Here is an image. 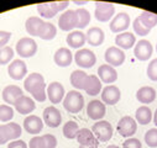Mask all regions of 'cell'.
I'll list each match as a JSON object with an SVG mask.
<instances>
[{
	"mask_svg": "<svg viewBox=\"0 0 157 148\" xmlns=\"http://www.w3.org/2000/svg\"><path fill=\"white\" fill-rule=\"evenodd\" d=\"M25 90L29 91L35 100L44 102L47 99V93H46V83L45 78L40 73H32L25 79L24 83Z\"/></svg>",
	"mask_w": 157,
	"mask_h": 148,
	"instance_id": "1",
	"label": "cell"
},
{
	"mask_svg": "<svg viewBox=\"0 0 157 148\" xmlns=\"http://www.w3.org/2000/svg\"><path fill=\"white\" fill-rule=\"evenodd\" d=\"M157 25V15L150 11H142L134 20V31L139 36H146Z\"/></svg>",
	"mask_w": 157,
	"mask_h": 148,
	"instance_id": "2",
	"label": "cell"
},
{
	"mask_svg": "<svg viewBox=\"0 0 157 148\" xmlns=\"http://www.w3.org/2000/svg\"><path fill=\"white\" fill-rule=\"evenodd\" d=\"M63 106L69 114H77L84 107V98L79 91L71 90L64 96Z\"/></svg>",
	"mask_w": 157,
	"mask_h": 148,
	"instance_id": "3",
	"label": "cell"
},
{
	"mask_svg": "<svg viewBox=\"0 0 157 148\" xmlns=\"http://www.w3.org/2000/svg\"><path fill=\"white\" fill-rule=\"evenodd\" d=\"M69 2L63 0V2H52V3H42L37 5V11L41 16L46 19H52L58 11L67 9Z\"/></svg>",
	"mask_w": 157,
	"mask_h": 148,
	"instance_id": "4",
	"label": "cell"
},
{
	"mask_svg": "<svg viewBox=\"0 0 157 148\" xmlns=\"http://www.w3.org/2000/svg\"><path fill=\"white\" fill-rule=\"evenodd\" d=\"M21 136V127L19 124L10 122L0 125V144H4L8 141H15Z\"/></svg>",
	"mask_w": 157,
	"mask_h": 148,
	"instance_id": "5",
	"label": "cell"
},
{
	"mask_svg": "<svg viewBox=\"0 0 157 148\" xmlns=\"http://www.w3.org/2000/svg\"><path fill=\"white\" fill-rule=\"evenodd\" d=\"M16 52L22 58H30L37 52V43L30 37H22L16 43Z\"/></svg>",
	"mask_w": 157,
	"mask_h": 148,
	"instance_id": "6",
	"label": "cell"
},
{
	"mask_svg": "<svg viewBox=\"0 0 157 148\" xmlns=\"http://www.w3.org/2000/svg\"><path fill=\"white\" fill-rule=\"evenodd\" d=\"M92 132L99 142H108L113 137V126L108 121H98L93 125Z\"/></svg>",
	"mask_w": 157,
	"mask_h": 148,
	"instance_id": "7",
	"label": "cell"
},
{
	"mask_svg": "<svg viewBox=\"0 0 157 148\" xmlns=\"http://www.w3.org/2000/svg\"><path fill=\"white\" fill-rule=\"evenodd\" d=\"M116 128H117V132H119L123 137L130 138L131 136H134L136 133L137 122L131 116H124V117L120 119L119 122H117Z\"/></svg>",
	"mask_w": 157,
	"mask_h": 148,
	"instance_id": "8",
	"label": "cell"
},
{
	"mask_svg": "<svg viewBox=\"0 0 157 148\" xmlns=\"http://www.w3.org/2000/svg\"><path fill=\"white\" fill-rule=\"evenodd\" d=\"M74 61L82 68H92L97 62V57L93 51H90L88 48H82L75 52Z\"/></svg>",
	"mask_w": 157,
	"mask_h": 148,
	"instance_id": "9",
	"label": "cell"
},
{
	"mask_svg": "<svg viewBox=\"0 0 157 148\" xmlns=\"http://www.w3.org/2000/svg\"><path fill=\"white\" fill-rule=\"evenodd\" d=\"M115 14V6L114 4L110 3H101V2H97L95 3V19L100 22H106L109 21Z\"/></svg>",
	"mask_w": 157,
	"mask_h": 148,
	"instance_id": "10",
	"label": "cell"
},
{
	"mask_svg": "<svg viewBox=\"0 0 157 148\" xmlns=\"http://www.w3.org/2000/svg\"><path fill=\"white\" fill-rule=\"evenodd\" d=\"M104 58L111 67H120L125 62V53L116 46H111L105 51Z\"/></svg>",
	"mask_w": 157,
	"mask_h": 148,
	"instance_id": "11",
	"label": "cell"
},
{
	"mask_svg": "<svg viewBox=\"0 0 157 148\" xmlns=\"http://www.w3.org/2000/svg\"><path fill=\"white\" fill-rule=\"evenodd\" d=\"M30 148H55L57 146V138L53 135L35 136L30 139Z\"/></svg>",
	"mask_w": 157,
	"mask_h": 148,
	"instance_id": "12",
	"label": "cell"
},
{
	"mask_svg": "<svg viewBox=\"0 0 157 148\" xmlns=\"http://www.w3.org/2000/svg\"><path fill=\"white\" fill-rule=\"evenodd\" d=\"M44 122L52 128H56L62 122V115L56 106H48L44 110Z\"/></svg>",
	"mask_w": 157,
	"mask_h": 148,
	"instance_id": "13",
	"label": "cell"
},
{
	"mask_svg": "<svg viewBox=\"0 0 157 148\" xmlns=\"http://www.w3.org/2000/svg\"><path fill=\"white\" fill-rule=\"evenodd\" d=\"M106 114V107L105 104L99 101V100H92L89 101L88 106H87V115L89 119L92 120H101Z\"/></svg>",
	"mask_w": 157,
	"mask_h": 148,
	"instance_id": "14",
	"label": "cell"
},
{
	"mask_svg": "<svg viewBox=\"0 0 157 148\" xmlns=\"http://www.w3.org/2000/svg\"><path fill=\"white\" fill-rule=\"evenodd\" d=\"M77 13L75 10H67L64 11L58 19V26L62 31H71L77 27Z\"/></svg>",
	"mask_w": 157,
	"mask_h": 148,
	"instance_id": "15",
	"label": "cell"
},
{
	"mask_svg": "<svg viewBox=\"0 0 157 148\" xmlns=\"http://www.w3.org/2000/svg\"><path fill=\"white\" fill-rule=\"evenodd\" d=\"M152 52H153V47L151 45L150 41L147 40H141L139 41L136 45H135V48H134V54L135 57L139 59V61H147L148 58H151L152 56Z\"/></svg>",
	"mask_w": 157,
	"mask_h": 148,
	"instance_id": "16",
	"label": "cell"
},
{
	"mask_svg": "<svg viewBox=\"0 0 157 148\" xmlns=\"http://www.w3.org/2000/svg\"><path fill=\"white\" fill-rule=\"evenodd\" d=\"M8 73L10 78H13L14 80H20L22 79L26 74H27V67L26 63L21 59H15L9 64L8 68Z\"/></svg>",
	"mask_w": 157,
	"mask_h": 148,
	"instance_id": "17",
	"label": "cell"
},
{
	"mask_svg": "<svg viewBox=\"0 0 157 148\" xmlns=\"http://www.w3.org/2000/svg\"><path fill=\"white\" fill-rule=\"evenodd\" d=\"M77 141L83 147H99V141L89 128H79L77 135Z\"/></svg>",
	"mask_w": 157,
	"mask_h": 148,
	"instance_id": "18",
	"label": "cell"
},
{
	"mask_svg": "<svg viewBox=\"0 0 157 148\" xmlns=\"http://www.w3.org/2000/svg\"><path fill=\"white\" fill-rule=\"evenodd\" d=\"M130 25V16L126 13H119L114 16V19L110 21V30L111 32L119 33L125 31Z\"/></svg>",
	"mask_w": 157,
	"mask_h": 148,
	"instance_id": "19",
	"label": "cell"
},
{
	"mask_svg": "<svg viewBox=\"0 0 157 148\" xmlns=\"http://www.w3.org/2000/svg\"><path fill=\"white\" fill-rule=\"evenodd\" d=\"M120 98H121V93L116 85H108L101 90V100L104 104L115 105L119 102Z\"/></svg>",
	"mask_w": 157,
	"mask_h": 148,
	"instance_id": "20",
	"label": "cell"
},
{
	"mask_svg": "<svg viewBox=\"0 0 157 148\" xmlns=\"http://www.w3.org/2000/svg\"><path fill=\"white\" fill-rule=\"evenodd\" d=\"M45 21L40 17H37V16H31L26 20L25 22V28L27 31L29 35L31 36H38L40 37L42 31H44V27H45Z\"/></svg>",
	"mask_w": 157,
	"mask_h": 148,
	"instance_id": "21",
	"label": "cell"
},
{
	"mask_svg": "<svg viewBox=\"0 0 157 148\" xmlns=\"http://www.w3.org/2000/svg\"><path fill=\"white\" fill-rule=\"evenodd\" d=\"M24 127H25L26 132H29L31 135H37L44 128V121L36 115H29L24 120Z\"/></svg>",
	"mask_w": 157,
	"mask_h": 148,
	"instance_id": "22",
	"label": "cell"
},
{
	"mask_svg": "<svg viewBox=\"0 0 157 148\" xmlns=\"http://www.w3.org/2000/svg\"><path fill=\"white\" fill-rule=\"evenodd\" d=\"M98 74L100 82L105 83V84H111L114 82H116L117 79V72L115 70L114 67L109 65V64H101L98 68Z\"/></svg>",
	"mask_w": 157,
	"mask_h": 148,
	"instance_id": "23",
	"label": "cell"
},
{
	"mask_svg": "<svg viewBox=\"0 0 157 148\" xmlns=\"http://www.w3.org/2000/svg\"><path fill=\"white\" fill-rule=\"evenodd\" d=\"M47 96L52 104H58L64 98V88L61 83L53 82L47 88Z\"/></svg>",
	"mask_w": 157,
	"mask_h": 148,
	"instance_id": "24",
	"label": "cell"
},
{
	"mask_svg": "<svg viewBox=\"0 0 157 148\" xmlns=\"http://www.w3.org/2000/svg\"><path fill=\"white\" fill-rule=\"evenodd\" d=\"M15 109L21 115H27V114H31L32 111L36 109V104L31 98H29L26 95H22L16 100Z\"/></svg>",
	"mask_w": 157,
	"mask_h": 148,
	"instance_id": "25",
	"label": "cell"
},
{
	"mask_svg": "<svg viewBox=\"0 0 157 148\" xmlns=\"http://www.w3.org/2000/svg\"><path fill=\"white\" fill-rule=\"evenodd\" d=\"M115 45L116 47L123 48V50H130L136 45V37L131 32H123L116 35L115 37Z\"/></svg>",
	"mask_w": 157,
	"mask_h": 148,
	"instance_id": "26",
	"label": "cell"
},
{
	"mask_svg": "<svg viewBox=\"0 0 157 148\" xmlns=\"http://www.w3.org/2000/svg\"><path fill=\"white\" fill-rule=\"evenodd\" d=\"M86 37H87V42L90 45V46H100L103 42H104V39H105V35H104V31L100 28V27H90L88 30V32L86 33Z\"/></svg>",
	"mask_w": 157,
	"mask_h": 148,
	"instance_id": "27",
	"label": "cell"
},
{
	"mask_svg": "<svg viewBox=\"0 0 157 148\" xmlns=\"http://www.w3.org/2000/svg\"><path fill=\"white\" fill-rule=\"evenodd\" d=\"M53 58H55V63L58 67H68L72 63L73 54H72V52L67 47H62V48L56 51Z\"/></svg>",
	"mask_w": 157,
	"mask_h": 148,
	"instance_id": "28",
	"label": "cell"
},
{
	"mask_svg": "<svg viewBox=\"0 0 157 148\" xmlns=\"http://www.w3.org/2000/svg\"><path fill=\"white\" fill-rule=\"evenodd\" d=\"M22 96V90L17 85H8L3 90V99L6 104L15 105L16 100Z\"/></svg>",
	"mask_w": 157,
	"mask_h": 148,
	"instance_id": "29",
	"label": "cell"
},
{
	"mask_svg": "<svg viewBox=\"0 0 157 148\" xmlns=\"http://www.w3.org/2000/svg\"><path fill=\"white\" fill-rule=\"evenodd\" d=\"M67 43L72 48H81L82 46L86 45L87 37L82 31H72L66 39Z\"/></svg>",
	"mask_w": 157,
	"mask_h": 148,
	"instance_id": "30",
	"label": "cell"
},
{
	"mask_svg": "<svg viewBox=\"0 0 157 148\" xmlns=\"http://www.w3.org/2000/svg\"><path fill=\"white\" fill-rule=\"evenodd\" d=\"M88 77L89 76L83 70H74L71 74V84L78 90H84L88 82Z\"/></svg>",
	"mask_w": 157,
	"mask_h": 148,
	"instance_id": "31",
	"label": "cell"
},
{
	"mask_svg": "<svg viewBox=\"0 0 157 148\" xmlns=\"http://www.w3.org/2000/svg\"><path fill=\"white\" fill-rule=\"evenodd\" d=\"M136 99L142 104H151L156 99V90L152 87H142L136 91Z\"/></svg>",
	"mask_w": 157,
	"mask_h": 148,
	"instance_id": "32",
	"label": "cell"
},
{
	"mask_svg": "<svg viewBox=\"0 0 157 148\" xmlns=\"http://www.w3.org/2000/svg\"><path fill=\"white\" fill-rule=\"evenodd\" d=\"M135 120L140 125H147V124H150L151 120H152V111H151V109L148 106H146V105L140 106L136 110V113H135Z\"/></svg>",
	"mask_w": 157,
	"mask_h": 148,
	"instance_id": "33",
	"label": "cell"
},
{
	"mask_svg": "<svg viewBox=\"0 0 157 148\" xmlns=\"http://www.w3.org/2000/svg\"><path fill=\"white\" fill-rule=\"evenodd\" d=\"M101 90V82L99 79V77L97 76H89L88 77V82L87 85L84 88V91L88 95H98Z\"/></svg>",
	"mask_w": 157,
	"mask_h": 148,
	"instance_id": "34",
	"label": "cell"
},
{
	"mask_svg": "<svg viewBox=\"0 0 157 148\" xmlns=\"http://www.w3.org/2000/svg\"><path fill=\"white\" fill-rule=\"evenodd\" d=\"M78 131H79V126L75 121H68L64 124L63 126V136L68 139H73V138H77V135H78Z\"/></svg>",
	"mask_w": 157,
	"mask_h": 148,
	"instance_id": "35",
	"label": "cell"
},
{
	"mask_svg": "<svg viewBox=\"0 0 157 148\" xmlns=\"http://www.w3.org/2000/svg\"><path fill=\"white\" fill-rule=\"evenodd\" d=\"M77 13V27L78 28H84L89 22H90V14L87 9L84 8H79V9H77L75 10Z\"/></svg>",
	"mask_w": 157,
	"mask_h": 148,
	"instance_id": "36",
	"label": "cell"
},
{
	"mask_svg": "<svg viewBox=\"0 0 157 148\" xmlns=\"http://www.w3.org/2000/svg\"><path fill=\"white\" fill-rule=\"evenodd\" d=\"M56 35H57V27L51 22H46L40 39H42L45 41H51L56 37Z\"/></svg>",
	"mask_w": 157,
	"mask_h": 148,
	"instance_id": "37",
	"label": "cell"
},
{
	"mask_svg": "<svg viewBox=\"0 0 157 148\" xmlns=\"http://www.w3.org/2000/svg\"><path fill=\"white\" fill-rule=\"evenodd\" d=\"M14 57V50L10 46H5L0 48V65L8 64Z\"/></svg>",
	"mask_w": 157,
	"mask_h": 148,
	"instance_id": "38",
	"label": "cell"
},
{
	"mask_svg": "<svg viewBox=\"0 0 157 148\" xmlns=\"http://www.w3.org/2000/svg\"><path fill=\"white\" fill-rule=\"evenodd\" d=\"M14 117V110L9 105H0V121L8 122Z\"/></svg>",
	"mask_w": 157,
	"mask_h": 148,
	"instance_id": "39",
	"label": "cell"
},
{
	"mask_svg": "<svg viewBox=\"0 0 157 148\" xmlns=\"http://www.w3.org/2000/svg\"><path fill=\"white\" fill-rule=\"evenodd\" d=\"M145 142L151 148L157 147V128H151L145 133Z\"/></svg>",
	"mask_w": 157,
	"mask_h": 148,
	"instance_id": "40",
	"label": "cell"
},
{
	"mask_svg": "<svg viewBox=\"0 0 157 148\" xmlns=\"http://www.w3.org/2000/svg\"><path fill=\"white\" fill-rule=\"evenodd\" d=\"M147 77L152 82H157V58L152 59L147 67Z\"/></svg>",
	"mask_w": 157,
	"mask_h": 148,
	"instance_id": "41",
	"label": "cell"
},
{
	"mask_svg": "<svg viewBox=\"0 0 157 148\" xmlns=\"http://www.w3.org/2000/svg\"><path fill=\"white\" fill-rule=\"evenodd\" d=\"M123 148H142V144L137 138L130 137L123 143Z\"/></svg>",
	"mask_w": 157,
	"mask_h": 148,
	"instance_id": "42",
	"label": "cell"
},
{
	"mask_svg": "<svg viewBox=\"0 0 157 148\" xmlns=\"http://www.w3.org/2000/svg\"><path fill=\"white\" fill-rule=\"evenodd\" d=\"M11 37V33L8 31H0V48H3L6 46V43L9 42Z\"/></svg>",
	"mask_w": 157,
	"mask_h": 148,
	"instance_id": "43",
	"label": "cell"
},
{
	"mask_svg": "<svg viewBox=\"0 0 157 148\" xmlns=\"http://www.w3.org/2000/svg\"><path fill=\"white\" fill-rule=\"evenodd\" d=\"M8 148H27V144L22 139H15L8 144Z\"/></svg>",
	"mask_w": 157,
	"mask_h": 148,
	"instance_id": "44",
	"label": "cell"
},
{
	"mask_svg": "<svg viewBox=\"0 0 157 148\" xmlns=\"http://www.w3.org/2000/svg\"><path fill=\"white\" fill-rule=\"evenodd\" d=\"M153 124L157 126V109H156V111H155V114H153Z\"/></svg>",
	"mask_w": 157,
	"mask_h": 148,
	"instance_id": "45",
	"label": "cell"
},
{
	"mask_svg": "<svg viewBox=\"0 0 157 148\" xmlns=\"http://www.w3.org/2000/svg\"><path fill=\"white\" fill-rule=\"evenodd\" d=\"M106 148H120L119 146H115V144H110V146H108Z\"/></svg>",
	"mask_w": 157,
	"mask_h": 148,
	"instance_id": "46",
	"label": "cell"
},
{
	"mask_svg": "<svg viewBox=\"0 0 157 148\" xmlns=\"http://www.w3.org/2000/svg\"><path fill=\"white\" fill-rule=\"evenodd\" d=\"M79 148H99V147H83V146H79Z\"/></svg>",
	"mask_w": 157,
	"mask_h": 148,
	"instance_id": "47",
	"label": "cell"
},
{
	"mask_svg": "<svg viewBox=\"0 0 157 148\" xmlns=\"http://www.w3.org/2000/svg\"><path fill=\"white\" fill-rule=\"evenodd\" d=\"M156 51H157V45H156Z\"/></svg>",
	"mask_w": 157,
	"mask_h": 148,
	"instance_id": "48",
	"label": "cell"
}]
</instances>
